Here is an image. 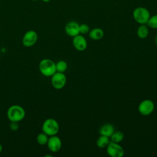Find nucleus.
Returning a JSON list of instances; mask_svg holds the SVG:
<instances>
[{
	"label": "nucleus",
	"instance_id": "f3484780",
	"mask_svg": "<svg viewBox=\"0 0 157 157\" xmlns=\"http://www.w3.org/2000/svg\"><path fill=\"white\" fill-rule=\"evenodd\" d=\"M56 72L64 73L67 69V64L63 60H60L55 63Z\"/></svg>",
	"mask_w": 157,
	"mask_h": 157
},
{
	"label": "nucleus",
	"instance_id": "39448f33",
	"mask_svg": "<svg viewBox=\"0 0 157 157\" xmlns=\"http://www.w3.org/2000/svg\"><path fill=\"white\" fill-rule=\"evenodd\" d=\"M106 148L108 155L111 157H122L124 155V149L119 143L110 141Z\"/></svg>",
	"mask_w": 157,
	"mask_h": 157
},
{
	"label": "nucleus",
	"instance_id": "423d86ee",
	"mask_svg": "<svg viewBox=\"0 0 157 157\" xmlns=\"http://www.w3.org/2000/svg\"><path fill=\"white\" fill-rule=\"evenodd\" d=\"M66 77L63 72H56L51 78V83L53 87L56 90H61L64 88L66 83Z\"/></svg>",
	"mask_w": 157,
	"mask_h": 157
},
{
	"label": "nucleus",
	"instance_id": "9b49d317",
	"mask_svg": "<svg viewBox=\"0 0 157 157\" xmlns=\"http://www.w3.org/2000/svg\"><path fill=\"white\" fill-rule=\"evenodd\" d=\"M65 32L69 36L72 37L76 36L80 34L79 24L75 21L68 22L65 26Z\"/></svg>",
	"mask_w": 157,
	"mask_h": 157
},
{
	"label": "nucleus",
	"instance_id": "2eb2a0df",
	"mask_svg": "<svg viewBox=\"0 0 157 157\" xmlns=\"http://www.w3.org/2000/svg\"><path fill=\"white\" fill-rule=\"evenodd\" d=\"M110 140V137L100 135L96 140V145L100 148H104L107 147Z\"/></svg>",
	"mask_w": 157,
	"mask_h": 157
},
{
	"label": "nucleus",
	"instance_id": "7ed1b4c3",
	"mask_svg": "<svg viewBox=\"0 0 157 157\" xmlns=\"http://www.w3.org/2000/svg\"><path fill=\"white\" fill-rule=\"evenodd\" d=\"M42 132L48 136L56 135L59 130V126L58 121L52 118L46 119L42 126Z\"/></svg>",
	"mask_w": 157,
	"mask_h": 157
},
{
	"label": "nucleus",
	"instance_id": "f257e3e1",
	"mask_svg": "<svg viewBox=\"0 0 157 157\" xmlns=\"http://www.w3.org/2000/svg\"><path fill=\"white\" fill-rule=\"evenodd\" d=\"M25 109L19 105H13L9 107L7 111V117L10 121L19 122L25 117Z\"/></svg>",
	"mask_w": 157,
	"mask_h": 157
},
{
	"label": "nucleus",
	"instance_id": "412c9836",
	"mask_svg": "<svg viewBox=\"0 0 157 157\" xmlns=\"http://www.w3.org/2000/svg\"><path fill=\"white\" fill-rule=\"evenodd\" d=\"M19 123L18 122H16V121H11V123L10 124V128L11 130L12 131H17L19 129Z\"/></svg>",
	"mask_w": 157,
	"mask_h": 157
},
{
	"label": "nucleus",
	"instance_id": "20e7f679",
	"mask_svg": "<svg viewBox=\"0 0 157 157\" xmlns=\"http://www.w3.org/2000/svg\"><path fill=\"white\" fill-rule=\"evenodd\" d=\"M150 16V11L144 7H137L132 12L133 18L140 25L147 24Z\"/></svg>",
	"mask_w": 157,
	"mask_h": 157
},
{
	"label": "nucleus",
	"instance_id": "6e6552de",
	"mask_svg": "<svg viewBox=\"0 0 157 157\" xmlns=\"http://www.w3.org/2000/svg\"><path fill=\"white\" fill-rule=\"evenodd\" d=\"M38 39V35L34 30H29L26 32L22 38V44L26 47L33 46Z\"/></svg>",
	"mask_w": 157,
	"mask_h": 157
},
{
	"label": "nucleus",
	"instance_id": "a878e982",
	"mask_svg": "<svg viewBox=\"0 0 157 157\" xmlns=\"http://www.w3.org/2000/svg\"><path fill=\"white\" fill-rule=\"evenodd\" d=\"M31 1H39V0H31Z\"/></svg>",
	"mask_w": 157,
	"mask_h": 157
},
{
	"label": "nucleus",
	"instance_id": "f03ea898",
	"mask_svg": "<svg viewBox=\"0 0 157 157\" xmlns=\"http://www.w3.org/2000/svg\"><path fill=\"white\" fill-rule=\"evenodd\" d=\"M39 69L40 73L45 77H52L56 72L55 63L48 58L43 59L40 61Z\"/></svg>",
	"mask_w": 157,
	"mask_h": 157
},
{
	"label": "nucleus",
	"instance_id": "aec40b11",
	"mask_svg": "<svg viewBox=\"0 0 157 157\" xmlns=\"http://www.w3.org/2000/svg\"><path fill=\"white\" fill-rule=\"evenodd\" d=\"M90 31V26L85 23H82L81 25H79V31L80 34H85L89 33Z\"/></svg>",
	"mask_w": 157,
	"mask_h": 157
},
{
	"label": "nucleus",
	"instance_id": "4be33fe9",
	"mask_svg": "<svg viewBox=\"0 0 157 157\" xmlns=\"http://www.w3.org/2000/svg\"><path fill=\"white\" fill-rule=\"evenodd\" d=\"M2 150V146L1 144H0V153H1Z\"/></svg>",
	"mask_w": 157,
	"mask_h": 157
},
{
	"label": "nucleus",
	"instance_id": "9d476101",
	"mask_svg": "<svg viewBox=\"0 0 157 157\" xmlns=\"http://www.w3.org/2000/svg\"><path fill=\"white\" fill-rule=\"evenodd\" d=\"M72 44L74 48L79 52H83L87 48V41L86 39L80 34L73 37Z\"/></svg>",
	"mask_w": 157,
	"mask_h": 157
},
{
	"label": "nucleus",
	"instance_id": "4468645a",
	"mask_svg": "<svg viewBox=\"0 0 157 157\" xmlns=\"http://www.w3.org/2000/svg\"><path fill=\"white\" fill-rule=\"evenodd\" d=\"M149 34V29L146 24L140 25L137 29V35L140 39L146 38Z\"/></svg>",
	"mask_w": 157,
	"mask_h": 157
},
{
	"label": "nucleus",
	"instance_id": "dca6fc26",
	"mask_svg": "<svg viewBox=\"0 0 157 157\" xmlns=\"http://www.w3.org/2000/svg\"><path fill=\"white\" fill-rule=\"evenodd\" d=\"M110 138V141L115 143H120L124 139V134L121 131H116L113 132V133L112 134Z\"/></svg>",
	"mask_w": 157,
	"mask_h": 157
},
{
	"label": "nucleus",
	"instance_id": "b1692460",
	"mask_svg": "<svg viewBox=\"0 0 157 157\" xmlns=\"http://www.w3.org/2000/svg\"><path fill=\"white\" fill-rule=\"evenodd\" d=\"M155 43H156V44L157 45V36L155 37Z\"/></svg>",
	"mask_w": 157,
	"mask_h": 157
},
{
	"label": "nucleus",
	"instance_id": "5701e85b",
	"mask_svg": "<svg viewBox=\"0 0 157 157\" xmlns=\"http://www.w3.org/2000/svg\"><path fill=\"white\" fill-rule=\"evenodd\" d=\"M43 2H49L50 0H42Z\"/></svg>",
	"mask_w": 157,
	"mask_h": 157
},
{
	"label": "nucleus",
	"instance_id": "0eeeda50",
	"mask_svg": "<svg viewBox=\"0 0 157 157\" xmlns=\"http://www.w3.org/2000/svg\"><path fill=\"white\" fill-rule=\"evenodd\" d=\"M155 109L154 102L150 99L142 101L138 106L139 112L144 116L150 115Z\"/></svg>",
	"mask_w": 157,
	"mask_h": 157
},
{
	"label": "nucleus",
	"instance_id": "a211bd4d",
	"mask_svg": "<svg viewBox=\"0 0 157 157\" xmlns=\"http://www.w3.org/2000/svg\"><path fill=\"white\" fill-rule=\"evenodd\" d=\"M48 136L45 133H44V132L39 133L37 137H36V140L37 142L41 145H44L47 144V142H48Z\"/></svg>",
	"mask_w": 157,
	"mask_h": 157
},
{
	"label": "nucleus",
	"instance_id": "ddd939ff",
	"mask_svg": "<svg viewBox=\"0 0 157 157\" xmlns=\"http://www.w3.org/2000/svg\"><path fill=\"white\" fill-rule=\"evenodd\" d=\"M104 34L103 30L99 28H93L88 33L89 37L94 40H101L104 37Z\"/></svg>",
	"mask_w": 157,
	"mask_h": 157
},
{
	"label": "nucleus",
	"instance_id": "1a4fd4ad",
	"mask_svg": "<svg viewBox=\"0 0 157 157\" xmlns=\"http://www.w3.org/2000/svg\"><path fill=\"white\" fill-rule=\"evenodd\" d=\"M47 145L50 151L55 153L60 150L62 146V142L58 136L54 135L49 136Z\"/></svg>",
	"mask_w": 157,
	"mask_h": 157
},
{
	"label": "nucleus",
	"instance_id": "6ab92c4d",
	"mask_svg": "<svg viewBox=\"0 0 157 157\" xmlns=\"http://www.w3.org/2000/svg\"><path fill=\"white\" fill-rule=\"evenodd\" d=\"M147 25L152 29H157V14L150 16L148 19Z\"/></svg>",
	"mask_w": 157,
	"mask_h": 157
},
{
	"label": "nucleus",
	"instance_id": "f8f14e48",
	"mask_svg": "<svg viewBox=\"0 0 157 157\" xmlns=\"http://www.w3.org/2000/svg\"><path fill=\"white\" fill-rule=\"evenodd\" d=\"M114 131L115 128L112 124L109 123H105L100 127L99 133L100 135H103L110 137Z\"/></svg>",
	"mask_w": 157,
	"mask_h": 157
},
{
	"label": "nucleus",
	"instance_id": "393cba45",
	"mask_svg": "<svg viewBox=\"0 0 157 157\" xmlns=\"http://www.w3.org/2000/svg\"><path fill=\"white\" fill-rule=\"evenodd\" d=\"M45 157H48V156H49V157H52V155H45Z\"/></svg>",
	"mask_w": 157,
	"mask_h": 157
}]
</instances>
